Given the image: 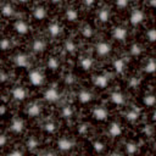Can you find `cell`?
<instances>
[{"instance_id": "cell-23", "label": "cell", "mask_w": 156, "mask_h": 156, "mask_svg": "<svg viewBox=\"0 0 156 156\" xmlns=\"http://www.w3.org/2000/svg\"><path fill=\"white\" fill-rule=\"evenodd\" d=\"M113 68H115V71L117 72V73H122L123 71H124V68H126V61H124V58H116L115 61H113Z\"/></svg>"}, {"instance_id": "cell-24", "label": "cell", "mask_w": 156, "mask_h": 156, "mask_svg": "<svg viewBox=\"0 0 156 156\" xmlns=\"http://www.w3.org/2000/svg\"><path fill=\"white\" fill-rule=\"evenodd\" d=\"M46 66H48L49 69L55 71V69L58 68V66H60V61H58L57 57H55V56H50V57L48 58V61H46Z\"/></svg>"}, {"instance_id": "cell-3", "label": "cell", "mask_w": 156, "mask_h": 156, "mask_svg": "<svg viewBox=\"0 0 156 156\" xmlns=\"http://www.w3.org/2000/svg\"><path fill=\"white\" fill-rule=\"evenodd\" d=\"M95 51L96 55L100 57H105L111 52V45L107 41H99L95 46Z\"/></svg>"}, {"instance_id": "cell-33", "label": "cell", "mask_w": 156, "mask_h": 156, "mask_svg": "<svg viewBox=\"0 0 156 156\" xmlns=\"http://www.w3.org/2000/svg\"><path fill=\"white\" fill-rule=\"evenodd\" d=\"M65 49H66V51H68V52H74V51H76V49H77L76 43H74L73 40L68 39V40L65 43Z\"/></svg>"}, {"instance_id": "cell-15", "label": "cell", "mask_w": 156, "mask_h": 156, "mask_svg": "<svg viewBox=\"0 0 156 156\" xmlns=\"http://www.w3.org/2000/svg\"><path fill=\"white\" fill-rule=\"evenodd\" d=\"M110 98H111V101L117 106H123L126 104V98L121 91H113L110 95Z\"/></svg>"}, {"instance_id": "cell-2", "label": "cell", "mask_w": 156, "mask_h": 156, "mask_svg": "<svg viewBox=\"0 0 156 156\" xmlns=\"http://www.w3.org/2000/svg\"><path fill=\"white\" fill-rule=\"evenodd\" d=\"M11 95H12V98H13L15 100H17V101H23V100H26V98H27V95H28V90H27L24 87H22V85H16V87L12 88Z\"/></svg>"}, {"instance_id": "cell-45", "label": "cell", "mask_w": 156, "mask_h": 156, "mask_svg": "<svg viewBox=\"0 0 156 156\" xmlns=\"http://www.w3.org/2000/svg\"><path fill=\"white\" fill-rule=\"evenodd\" d=\"M43 156H56V154H54V152H50V151H49V152H45Z\"/></svg>"}, {"instance_id": "cell-38", "label": "cell", "mask_w": 156, "mask_h": 156, "mask_svg": "<svg viewBox=\"0 0 156 156\" xmlns=\"http://www.w3.org/2000/svg\"><path fill=\"white\" fill-rule=\"evenodd\" d=\"M115 5H116L118 9H124V7L128 6V1H126V0H117V1L115 2Z\"/></svg>"}, {"instance_id": "cell-11", "label": "cell", "mask_w": 156, "mask_h": 156, "mask_svg": "<svg viewBox=\"0 0 156 156\" xmlns=\"http://www.w3.org/2000/svg\"><path fill=\"white\" fill-rule=\"evenodd\" d=\"M13 61H15V65L17 67H20V68H27V67H29V58H28V56L26 54H22V52L21 54H17L15 56Z\"/></svg>"}, {"instance_id": "cell-25", "label": "cell", "mask_w": 156, "mask_h": 156, "mask_svg": "<svg viewBox=\"0 0 156 156\" xmlns=\"http://www.w3.org/2000/svg\"><path fill=\"white\" fill-rule=\"evenodd\" d=\"M143 102H144V105L147 106V107L155 106V104H156V95H154V94H146V95L143 98Z\"/></svg>"}, {"instance_id": "cell-30", "label": "cell", "mask_w": 156, "mask_h": 156, "mask_svg": "<svg viewBox=\"0 0 156 156\" xmlns=\"http://www.w3.org/2000/svg\"><path fill=\"white\" fill-rule=\"evenodd\" d=\"M13 7H12V5H10L9 2H6V4H4L2 6H1V13H2V16L4 17H10V16H12L13 15Z\"/></svg>"}, {"instance_id": "cell-47", "label": "cell", "mask_w": 156, "mask_h": 156, "mask_svg": "<svg viewBox=\"0 0 156 156\" xmlns=\"http://www.w3.org/2000/svg\"><path fill=\"white\" fill-rule=\"evenodd\" d=\"M108 156H119L118 154H116V152H113V154H111V155H108Z\"/></svg>"}, {"instance_id": "cell-4", "label": "cell", "mask_w": 156, "mask_h": 156, "mask_svg": "<svg viewBox=\"0 0 156 156\" xmlns=\"http://www.w3.org/2000/svg\"><path fill=\"white\" fill-rule=\"evenodd\" d=\"M24 129V122L22 118L20 117H13L11 123H10V130L15 134H20L22 133V130Z\"/></svg>"}, {"instance_id": "cell-19", "label": "cell", "mask_w": 156, "mask_h": 156, "mask_svg": "<svg viewBox=\"0 0 156 156\" xmlns=\"http://www.w3.org/2000/svg\"><path fill=\"white\" fill-rule=\"evenodd\" d=\"M79 65H80V67H82L83 69L88 71V69H90V68L93 67L94 60H93L90 56H82L80 60H79Z\"/></svg>"}, {"instance_id": "cell-34", "label": "cell", "mask_w": 156, "mask_h": 156, "mask_svg": "<svg viewBox=\"0 0 156 156\" xmlns=\"http://www.w3.org/2000/svg\"><path fill=\"white\" fill-rule=\"evenodd\" d=\"M82 34H83L84 38H90V37L93 35V28H91L89 24L84 26V27L82 28Z\"/></svg>"}, {"instance_id": "cell-26", "label": "cell", "mask_w": 156, "mask_h": 156, "mask_svg": "<svg viewBox=\"0 0 156 156\" xmlns=\"http://www.w3.org/2000/svg\"><path fill=\"white\" fill-rule=\"evenodd\" d=\"M66 18L69 21V22H74V21H77V18H78V12H77V10L76 9H73V7H68L67 10H66Z\"/></svg>"}, {"instance_id": "cell-16", "label": "cell", "mask_w": 156, "mask_h": 156, "mask_svg": "<svg viewBox=\"0 0 156 156\" xmlns=\"http://www.w3.org/2000/svg\"><path fill=\"white\" fill-rule=\"evenodd\" d=\"M60 33H61V26H60L57 22H51V23L48 26V34H49L51 38L58 37Z\"/></svg>"}, {"instance_id": "cell-36", "label": "cell", "mask_w": 156, "mask_h": 156, "mask_svg": "<svg viewBox=\"0 0 156 156\" xmlns=\"http://www.w3.org/2000/svg\"><path fill=\"white\" fill-rule=\"evenodd\" d=\"M146 37L149 41H156V28H150L146 32Z\"/></svg>"}, {"instance_id": "cell-13", "label": "cell", "mask_w": 156, "mask_h": 156, "mask_svg": "<svg viewBox=\"0 0 156 156\" xmlns=\"http://www.w3.org/2000/svg\"><path fill=\"white\" fill-rule=\"evenodd\" d=\"M13 28L16 29L17 33H20L22 35H24V34H27L29 32V26L24 20H17L15 22V24H13Z\"/></svg>"}, {"instance_id": "cell-41", "label": "cell", "mask_w": 156, "mask_h": 156, "mask_svg": "<svg viewBox=\"0 0 156 156\" xmlns=\"http://www.w3.org/2000/svg\"><path fill=\"white\" fill-rule=\"evenodd\" d=\"M7 156H23V152L20 150H12L7 154Z\"/></svg>"}, {"instance_id": "cell-21", "label": "cell", "mask_w": 156, "mask_h": 156, "mask_svg": "<svg viewBox=\"0 0 156 156\" xmlns=\"http://www.w3.org/2000/svg\"><path fill=\"white\" fill-rule=\"evenodd\" d=\"M124 150H126V154L127 155L133 156V155H135L138 152V145L135 143H133V141H128L124 145Z\"/></svg>"}, {"instance_id": "cell-44", "label": "cell", "mask_w": 156, "mask_h": 156, "mask_svg": "<svg viewBox=\"0 0 156 156\" xmlns=\"http://www.w3.org/2000/svg\"><path fill=\"white\" fill-rule=\"evenodd\" d=\"M84 4H85V5H87V6H93V5H94V4H95V2H94V1H91V0H90V1H85V2H84Z\"/></svg>"}, {"instance_id": "cell-14", "label": "cell", "mask_w": 156, "mask_h": 156, "mask_svg": "<svg viewBox=\"0 0 156 156\" xmlns=\"http://www.w3.org/2000/svg\"><path fill=\"white\" fill-rule=\"evenodd\" d=\"M122 133H123V129H122V126H121L118 122H112V123L108 126V134H110L112 138L121 136Z\"/></svg>"}, {"instance_id": "cell-39", "label": "cell", "mask_w": 156, "mask_h": 156, "mask_svg": "<svg viewBox=\"0 0 156 156\" xmlns=\"http://www.w3.org/2000/svg\"><path fill=\"white\" fill-rule=\"evenodd\" d=\"M94 149H95L96 151H102V150H104V144H102L101 141H95V143H94Z\"/></svg>"}, {"instance_id": "cell-42", "label": "cell", "mask_w": 156, "mask_h": 156, "mask_svg": "<svg viewBox=\"0 0 156 156\" xmlns=\"http://www.w3.org/2000/svg\"><path fill=\"white\" fill-rule=\"evenodd\" d=\"M73 82H74L73 76H72V74H68V76L66 77V83H67V84H71V83H73Z\"/></svg>"}, {"instance_id": "cell-43", "label": "cell", "mask_w": 156, "mask_h": 156, "mask_svg": "<svg viewBox=\"0 0 156 156\" xmlns=\"http://www.w3.org/2000/svg\"><path fill=\"white\" fill-rule=\"evenodd\" d=\"M6 79H7V78H6V73H5V71H2V72H1V82L5 83Z\"/></svg>"}, {"instance_id": "cell-18", "label": "cell", "mask_w": 156, "mask_h": 156, "mask_svg": "<svg viewBox=\"0 0 156 156\" xmlns=\"http://www.w3.org/2000/svg\"><path fill=\"white\" fill-rule=\"evenodd\" d=\"M45 46H46V44H45V40H44V39L37 38V39L33 40V44H32L33 51H35V52H41V51H44Z\"/></svg>"}, {"instance_id": "cell-12", "label": "cell", "mask_w": 156, "mask_h": 156, "mask_svg": "<svg viewBox=\"0 0 156 156\" xmlns=\"http://www.w3.org/2000/svg\"><path fill=\"white\" fill-rule=\"evenodd\" d=\"M93 84L96 87V88H100V89H105L107 85H108V77L106 74H98L93 78Z\"/></svg>"}, {"instance_id": "cell-31", "label": "cell", "mask_w": 156, "mask_h": 156, "mask_svg": "<svg viewBox=\"0 0 156 156\" xmlns=\"http://www.w3.org/2000/svg\"><path fill=\"white\" fill-rule=\"evenodd\" d=\"M27 147L29 150H35L38 146H39V140L37 139V136H29L27 139Z\"/></svg>"}, {"instance_id": "cell-17", "label": "cell", "mask_w": 156, "mask_h": 156, "mask_svg": "<svg viewBox=\"0 0 156 156\" xmlns=\"http://www.w3.org/2000/svg\"><path fill=\"white\" fill-rule=\"evenodd\" d=\"M78 101L80 102V104H88V102H90L91 101V99H93V95H91V93L89 91V90H87V89H82L79 93H78Z\"/></svg>"}, {"instance_id": "cell-7", "label": "cell", "mask_w": 156, "mask_h": 156, "mask_svg": "<svg viewBox=\"0 0 156 156\" xmlns=\"http://www.w3.org/2000/svg\"><path fill=\"white\" fill-rule=\"evenodd\" d=\"M44 98L49 102H55L60 99V93L55 87H50L44 91Z\"/></svg>"}, {"instance_id": "cell-5", "label": "cell", "mask_w": 156, "mask_h": 156, "mask_svg": "<svg viewBox=\"0 0 156 156\" xmlns=\"http://www.w3.org/2000/svg\"><path fill=\"white\" fill-rule=\"evenodd\" d=\"M144 17H145V13L143 10L140 9H134L130 13V17H129V21L132 24L136 26V24H140L143 21H144Z\"/></svg>"}, {"instance_id": "cell-37", "label": "cell", "mask_w": 156, "mask_h": 156, "mask_svg": "<svg viewBox=\"0 0 156 156\" xmlns=\"http://www.w3.org/2000/svg\"><path fill=\"white\" fill-rule=\"evenodd\" d=\"M130 54H132L133 56H139V55L141 54V48H140V45L133 44V45L130 46Z\"/></svg>"}, {"instance_id": "cell-6", "label": "cell", "mask_w": 156, "mask_h": 156, "mask_svg": "<svg viewBox=\"0 0 156 156\" xmlns=\"http://www.w3.org/2000/svg\"><path fill=\"white\" fill-rule=\"evenodd\" d=\"M40 112H41V106H40L39 102H32V104H29V105L27 106V108H26V113H27V116L30 117V118L38 117V116L40 115Z\"/></svg>"}, {"instance_id": "cell-46", "label": "cell", "mask_w": 156, "mask_h": 156, "mask_svg": "<svg viewBox=\"0 0 156 156\" xmlns=\"http://www.w3.org/2000/svg\"><path fill=\"white\" fill-rule=\"evenodd\" d=\"M149 5H150V6H154V7H156V1H150V2H149Z\"/></svg>"}, {"instance_id": "cell-48", "label": "cell", "mask_w": 156, "mask_h": 156, "mask_svg": "<svg viewBox=\"0 0 156 156\" xmlns=\"http://www.w3.org/2000/svg\"><path fill=\"white\" fill-rule=\"evenodd\" d=\"M79 156H87V155H79Z\"/></svg>"}, {"instance_id": "cell-29", "label": "cell", "mask_w": 156, "mask_h": 156, "mask_svg": "<svg viewBox=\"0 0 156 156\" xmlns=\"http://www.w3.org/2000/svg\"><path fill=\"white\" fill-rule=\"evenodd\" d=\"M98 17L101 22H107L110 20V10L107 7H102L99 10V13H98Z\"/></svg>"}, {"instance_id": "cell-10", "label": "cell", "mask_w": 156, "mask_h": 156, "mask_svg": "<svg viewBox=\"0 0 156 156\" xmlns=\"http://www.w3.org/2000/svg\"><path fill=\"white\" fill-rule=\"evenodd\" d=\"M112 35H113V38H115L116 40L123 41V40H126V38H127V35H128V30H127L126 27L117 26V27L113 28V30H112Z\"/></svg>"}, {"instance_id": "cell-28", "label": "cell", "mask_w": 156, "mask_h": 156, "mask_svg": "<svg viewBox=\"0 0 156 156\" xmlns=\"http://www.w3.org/2000/svg\"><path fill=\"white\" fill-rule=\"evenodd\" d=\"M139 116H140V113H139V111L135 110V108H130V110H128V111L126 112V118H127L129 122L136 121V119L139 118Z\"/></svg>"}, {"instance_id": "cell-9", "label": "cell", "mask_w": 156, "mask_h": 156, "mask_svg": "<svg viewBox=\"0 0 156 156\" xmlns=\"http://www.w3.org/2000/svg\"><path fill=\"white\" fill-rule=\"evenodd\" d=\"M93 117L98 121H104L108 117V111L105 106H96L93 110Z\"/></svg>"}, {"instance_id": "cell-35", "label": "cell", "mask_w": 156, "mask_h": 156, "mask_svg": "<svg viewBox=\"0 0 156 156\" xmlns=\"http://www.w3.org/2000/svg\"><path fill=\"white\" fill-rule=\"evenodd\" d=\"M10 48H11V41H10V38L4 37V38L1 39V50H2V51H6V50H9Z\"/></svg>"}, {"instance_id": "cell-8", "label": "cell", "mask_w": 156, "mask_h": 156, "mask_svg": "<svg viewBox=\"0 0 156 156\" xmlns=\"http://www.w3.org/2000/svg\"><path fill=\"white\" fill-rule=\"evenodd\" d=\"M56 145H57V149H58L60 151L66 152V151H69V150L72 149L73 143H72V140L68 139L67 136H61V138L57 140Z\"/></svg>"}, {"instance_id": "cell-32", "label": "cell", "mask_w": 156, "mask_h": 156, "mask_svg": "<svg viewBox=\"0 0 156 156\" xmlns=\"http://www.w3.org/2000/svg\"><path fill=\"white\" fill-rule=\"evenodd\" d=\"M44 130H45L46 133H49V134H54V133H56L57 127H56V124H55L52 121H49V122H46V123L44 124Z\"/></svg>"}, {"instance_id": "cell-27", "label": "cell", "mask_w": 156, "mask_h": 156, "mask_svg": "<svg viewBox=\"0 0 156 156\" xmlns=\"http://www.w3.org/2000/svg\"><path fill=\"white\" fill-rule=\"evenodd\" d=\"M61 115H62V117H65V118H72L73 115H74V110H73L72 106L65 105V106H62V108H61Z\"/></svg>"}, {"instance_id": "cell-20", "label": "cell", "mask_w": 156, "mask_h": 156, "mask_svg": "<svg viewBox=\"0 0 156 156\" xmlns=\"http://www.w3.org/2000/svg\"><path fill=\"white\" fill-rule=\"evenodd\" d=\"M33 17L38 21H41L46 17V10L43 6H37L33 9Z\"/></svg>"}, {"instance_id": "cell-22", "label": "cell", "mask_w": 156, "mask_h": 156, "mask_svg": "<svg viewBox=\"0 0 156 156\" xmlns=\"http://www.w3.org/2000/svg\"><path fill=\"white\" fill-rule=\"evenodd\" d=\"M144 72L149 73V74H152V73L156 72V61L154 58H149L147 60V62L144 66Z\"/></svg>"}, {"instance_id": "cell-40", "label": "cell", "mask_w": 156, "mask_h": 156, "mask_svg": "<svg viewBox=\"0 0 156 156\" xmlns=\"http://www.w3.org/2000/svg\"><path fill=\"white\" fill-rule=\"evenodd\" d=\"M6 141H7V135H6V134H1V136H0L1 147H5V146H6Z\"/></svg>"}, {"instance_id": "cell-1", "label": "cell", "mask_w": 156, "mask_h": 156, "mask_svg": "<svg viewBox=\"0 0 156 156\" xmlns=\"http://www.w3.org/2000/svg\"><path fill=\"white\" fill-rule=\"evenodd\" d=\"M28 80L30 82V84L33 87H40L44 82V77L41 74L40 71L38 69H32L29 73H28Z\"/></svg>"}]
</instances>
